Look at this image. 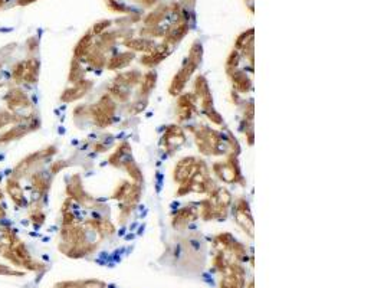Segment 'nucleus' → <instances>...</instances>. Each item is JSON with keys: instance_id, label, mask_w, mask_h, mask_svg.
<instances>
[{"instance_id": "obj_1", "label": "nucleus", "mask_w": 384, "mask_h": 288, "mask_svg": "<svg viewBox=\"0 0 384 288\" xmlns=\"http://www.w3.org/2000/svg\"><path fill=\"white\" fill-rule=\"evenodd\" d=\"M186 130H189L194 136V143L200 154L210 156V157H219L227 154V145L224 136L218 130H213L212 127L206 124H193L187 125Z\"/></svg>"}, {"instance_id": "obj_2", "label": "nucleus", "mask_w": 384, "mask_h": 288, "mask_svg": "<svg viewBox=\"0 0 384 288\" xmlns=\"http://www.w3.org/2000/svg\"><path fill=\"white\" fill-rule=\"evenodd\" d=\"M218 187L216 180L212 177V172L210 167L207 166V163L203 159H199L197 163V169L193 174L192 177H189L186 182L180 183L174 196L176 198H183L189 193H203V195H209L210 192H213Z\"/></svg>"}, {"instance_id": "obj_3", "label": "nucleus", "mask_w": 384, "mask_h": 288, "mask_svg": "<svg viewBox=\"0 0 384 288\" xmlns=\"http://www.w3.org/2000/svg\"><path fill=\"white\" fill-rule=\"evenodd\" d=\"M210 172H213L215 179H218V180L223 182V183L246 186V179L242 174L239 159L233 153H227L224 160L213 163Z\"/></svg>"}, {"instance_id": "obj_4", "label": "nucleus", "mask_w": 384, "mask_h": 288, "mask_svg": "<svg viewBox=\"0 0 384 288\" xmlns=\"http://www.w3.org/2000/svg\"><path fill=\"white\" fill-rule=\"evenodd\" d=\"M89 120L98 128H108L114 124L118 103L111 97L108 92L102 94L100 100L94 104H89Z\"/></svg>"}, {"instance_id": "obj_5", "label": "nucleus", "mask_w": 384, "mask_h": 288, "mask_svg": "<svg viewBox=\"0 0 384 288\" xmlns=\"http://www.w3.org/2000/svg\"><path fill=\"white\" fill-rule=\"evenodd\" d=\"M56 153H58L56 145H48V147H43V148L35 151V153H30L15 166V169L12 170V176L19 179V180H22L23 177H28L33 172L39 170V166L43 165L46 160L52 159Z\"/></svg>"}, {"instance_id": "obj_6", "label": "nucleus", "mask_w": 384, "mask_h": 288, "mask_svg": "<svg viewBox=\"0 0 384 288\" xmlns=\"http://www.w3.org/2000/svg\"><path fill=\"white\" fill-rule=\"evenodd\" d=\"M66 196L77 202L78 205H81L85 209H94L98 206V201L85 190L82 177L80 173L72 174L66 182Z\"/></svg>"}, {"instance_id": "obj_7", "label": "nucleus", "mask_w": 384, "mask_h": 288, "mask_svg": "<svg viewBox=\"0 0 384 288\" xmlns=\"http://www.w3.org/2000/svg\"><path fill=\"white\" fill-rule=\"evenodd\" d=\"M40 128V118L36 114L26 115V118L20 123H16L12 128L6 130L0 134V144H7L10 142L20 140L22 137L28 136L29 133H33Z\"/></svg>"}, {"instance_id": "obj_8", "label": "nucleus", "mask_w": 384, "mask_h": 288, "mask_svg": "<svg viewBox=\"0 0 384 288\" xmlns=\"http://www.w3.org/2000/svg\"><path fill=\"white\" fill-rule=\"evenodd\" d=\"M141 196H142V185L141 183H133L127 196L118 205V207H120L118 224L120 225H125L128 222V219L131 218L133 212L136 210V207L141 201Z\"/></svg>"}, {"instance_id": "obj_9", "label": "nucleus", "mask_w": 384, "mask_h": 288, "mask_svg": "<svg viewBox=\"0 0 384 288\" xmlns=\"http://www.w3.org/2000/svg\"><path fill=\"white\" fill-rule=\"evenodd\" d=\"M232 213H233V219L235 222L245 230V233H247L250 238L253 236V226H255V222H253V216H252V212H250V206H249V202L246 198H238L236 201L232 203Z\"/></svg>"}, {"instance_id": "obj_10", "label": "nucleus", "mask_w": 384, "mask_h": 288, "mask_svg": "<svg viewBox=\"0 0 384 288\" xmlns=\"http://www.w3.org/2000/svg\"><path fill=\"white\" fill-rule=\"evenodd\" d=\"M187 137L184 130L179 124H168L164 127V133L162 137V147L167 156H173L180 145L186 143Z\"/></svg>"}, {"instance_id": "obj_11", "label": "nucleus", "mask_w": 384, "mask_h": 288, "mask_svg": "<svg viewBox=\"0 0 384 288\" xmlns=\"http://www.w3.org/2000/svg\"><path fill=\"white\" fill-rule=\"evenodd\" d=\"M209 199L213 205V209H215V216H216V221H224L229 215V210L232 207V203H233V196L232 193L223 187V186H218L213 192H210L209 195Z\"/></svg>"}, {"instance_id": "obj_12", "label": "nucleus", "mask_w": 384, "mask_h": 288, "mask_svg": "<svg viewBox=\"0 0 384 288\" xmlns=\"http://www.w3.org/2000/svg\"><path fill=\"white\" fill-rule=\"evenodd\" d=\"M177 98L176 104V120L177 123H187L190 121L196 114H199V107H197V100L193 92L183 91Z\"/></svg>"}, {"instance_id": "obj_13", "label": "nucleus", "mask_w": 384, "mask_h": 288, "mask_svg": "<svg viewBox=\"0 0 384 288\" xmlns=\"http://www.w3.org/2000/svg\"><path fill=\"white\" fill-rule=\"evenodd\" d=\"M54 182V176L43 169H39L30 174V185H32V203L33 202H40L51 190Z\"/></svg>"}, {"instance_id": "obj_14", "label": "nucleus", "mask_w": 384, "mask_h": 288, "mask_svg": "<svg viewBox=\"0 0 384 288\" xmlns=\"http://www.w3.org/2000/svg\"><path fill=\"white\" fill-rule=\"evenodd\" d=\"M199 69V66L193 65L190 62H184L182 65V68L176 72V75L171 78V82H170V86H168V94L171 97H179L184 88L187 85V82L190 81V78L193 77V74Z\"/></svg>"}, {"instance_id": "obj_15", "label": "nucleus", "mask_w": 384, "mask_h": 288, "mask_svg": "<svg viewBox=\"0 0 384 288\" xmlns=\"http://www.w3.org/2000/svg\"><path fill=\"white\" fill-rule=\"evenodd\" d=\"M193 86H194L193 88V94H194V97L197 100V104H200L202 113L215 108V105H213V95H212V91H210V86H209L206 77L199 74L194 78Z\"/></svg>"}, {"instance_id": "obj_16", "label": "nucleus", "mask_w": 384, "mask_h": 288, "mask_svg": "<svg viewBox=\"0 0 384 288\" xmlns=\"http://www.w3.org/2000/svg\"><path fill=\"white\" fill-rule=\"evenodd\" d=\"M3 101L7 105V110L12 113H19L20 110H26V108H32V101L29 100L26 92L20 88V86H12L4 95H3Z\"/></svg>"}, {"instance_id": "obj_17", "label": "nucleus", "mask_w": 384, "mask_h": 288, "mask_svg": "<svg viewBox=\"0 0 384 288\" xmlns=\"http://www.w3.org/2000/svg\"><path fill=\"white\" fill-rule=\"evenodd\" d=\"M94 86V81L92 80H88V78H83L82 81L77 82V84H72L71 86L65 88L59 97V100L62 103H75V101H80L82 100L83 97H86L91 89Z\"/></svg>"}, {"instance_id": "obj_18", "label": "nucleus", "mask_w": 384, "mask_h": 288, "mask_svg": "<svg viewBox=\"0 0 384 288\" xmlns=\"http://www.w3.org/2000/svg\"><path fill=\"white\" fill-rule=\"evenodd\" d=\"M197 163H199V159L194 157V156H187V157H183L180 159L176 166H174V170H173V180L176 183H183L186 182L189 177H192L196 169H197Z\"/></svg>"}, {"instance_id": "obj_19", "label": "nucleus", "mask_w": 384, "mask_h": 288, "mask_svg": "<svg viewBox=\"0 0 384 288\" xmlns=\"http://www.w3.org/2000/svg\"><path fill=\"white\" fill-rule=\"evenodd\" d=\"M199 219V209L193 205H186L171 215V225L174 229H184L190 222Z\"/></svg>"}, {"instance_id": "obj_20", "label": "nucleus", "mask_w": 384, "mask_h": 288, "mask_svg": "<svg viewBox=\"0 0 384 288\" xmlns=\"http://www.w3.org/2000/svg\"><path fill=\"white\" fill-rule=\"evenodd\" d=\"M171 54V49L167 43H160V45H156V48L150 52V54H144L142 57L140 58V63L148 69H154L157 65H160L165 58Z\"/></svg>"}, {"instance_id": "obj_21", "label": "nucleus", "mask_w": 384, "mask_h": 288, "mask_svg": "<svg viewBox=\"0 0 384 288\" xmlns=\"http://www.w3.org/2000/svg\"><path fill=\"white\" fill-rule=\"evenodd\" d=\"M227 78L232 82V89L238 94H249L253 89V84H252V78L247 75L245 71L242 69H235L226 74Z\"/></svg>"}, {"instance_id": "obj_22", "label": "nucleus", "mask_w": 384, "mask_h": 288, "mask_svg": "<svg viewBox=\"0 0 384 288\" xmlns=\"http://www.w3.org/2000/svg\"><path fill=\"white\" fill-rule=\"evenodd\" d=\"M6 193L9 195V198L12 199V202L18 206V207H26L28 206V201H26V196H25V190L20 185V180L10 176L7 180H6V187H4Z\"/></svg>"}, {"instance_id": "obj_23", "label": "nucleus", "mask_w": 384, "mask_h": 288, "mask_svg": "<svg viewBox=\"0 0 384 288\" xmlns=\"http://www.w3.org/2000/svg\"><path fill=\"white\" fill-rule=\"evenodd\" d=\"M40 74V62L36 57H29L25 59V69L22 77V85H36Z\"/></svg>"}, {"instance_id": "obj_24", "label": "nucleus", "mask_w": 384, "mask_h": 288, "mask_svg": "<svg viewBox=\"0 0 384 288\" xmlns=\"http://www.w3.org/2000/svg\"><path fill=\"white\" fill-rule=\"evenodd\" d=\"M142 78V72L140 69H128V71H120L117 72V75L112 78V82L118 84L121 86H125L128 89L133 91V88L140 85V81Z\"/></svg>"}, {"instance_id": "obj_25", "label": "nucleus", "mask_w": 384, "mask_h": 288, "mask_svg": "<svg viewBox=\"0 0 384 288\" xmlns=\"http://www.w3.org/2000/svg\"><path fill=\"white\" fill-rule=\"evenodd\" d=\"M134 59H136V54L131 52V51L121 52V54H120V52H118V54H112V55L108 58V61H107L105 69L120 72V71L125 69L127 66H130Z\"/></svg>"}, {"instance_id": "obj_26", "label": "nucleus", "mask_w": 384, "mask_h": 288, "mask_svg": "<svg viewBox=\"0 0 384 288\" xmlns=\"http://www.w3.org/2000/svg\"><path fill=\"white\" fill-rule=\"evenodd\" d=\"M122 45L128 48L131 52H141V54H150L156 48V42L150 41L147 38H125L122 41Z\"/></svg>"}, {"instance_id": "obj_27", "label": "nucleus", "mask_w": 384, "mask_h": 288, "mask_svg": "<svg viewBox=\"0 0 384 288\" xmlns=\"http://www.w3.org/2000/svg\"><path fill=\"white\" fill-rule=\"evenodd\" d=\"M157 72L154 69H148L145 74H142V78L140 81L137 91V98H148L150 94L154 91V88L157 85Z\"/></svg>"}, {"instance_id": "obj_28", "label": "nucleus", "mask_w": 384, "mask_h": 288, "mask_svg": "<svg viewBox=\"0 0 384 288\" xmlns=\"http://www.w3.org/2000/svg\"><path fill=\"white\" fill-rule=\"evenodd\" d=\"M82 61L88 65V66H89V68H91V69L100 71V69L105 68L108 58H107V52H105V51H102L101 48H98V46L94 43L91 52H89L86 57L83 58Z\"/></svg>"}, {"instance_id": "obj_29", "label": "nucleus", "mask_w": 384, "mask_h": 288, "mask_svg": "<svg viewBox=\"0 0 384 288\" xmlns=\"http://www.w3.org/2000/svg\"><path fill=\"white\" fill-rule=\"evenodd\" d=\"M216 241L219 242L222 247H224L226 249L232 251L236 257H242V255H245V252H246L245 247H243L239 241H236L229 232L219 233V235L216 236Z\"/></svg>"}, {"instance_id": "obj_30", "label": "nucleus", "mask_w": 384, "mask_h": 288, "mask_svg": "<svg viewBox=\"0 0 384 288\" xmlns=\"http://www.w3.org/2000/svg\"><path fill=\"white\" fill-rule=\"evenodd\" d=\"M20 239L16 233V230L13 229L9 225H0V255L3 252H6L7 249H10L15 244H18Z\"/></svg>"}, {"instance_id": "obj_31", "label": "nucleus", "mask_w": 384, "mask_h": 288, "mask_svg": "<svg viewBox=\"0 0 384 288\" xmlns=\"http://www.w3.org/2000/svg\"><path fill=\"white\" fill-rule=\"evenodd\" d=\"M131 153H133V148H131V144L128 143V142H122V143H120L117 145L115 151H114L110 157H108V165H111L112 167L120 169L122 160H124L125 157L131 156Z\"/></svg>"}, {"instance_id": "obj_32", "label": "nucleus", "mask_w": 384, "mask_h": 288, "mask_svg": "<svg viewBox=\"0 0 384 288\" xmlns=\"http://www.w3.org/2000/svg\"><path fill=\"white\" fill-rule=\"evenodd\" d=\"M94 43H95V42H94V35H92L91 32L85 33L82 38L78 41V43L75 45V48H74V58L78 59V61H82L83 58L91 52Z\"/></svg>"}, {"instance_id": "obj_33", "label": "nucleus", "mask_w": 384, "mask_h": 288, "mask_svg": "<svg viewBox=\"0 0 384 288\" xmlns=\"http://www.w3.org/2000/svg\"><path fill=\"white\" fill-rule=\"evenodd\" d=\"M121 167L127 172V174L130 176V179L133 180V183H144V174L142 170L140 169L138 163L133 159V157H125L121 163Z\"/></svg>"}, {"instance_id": "obj_34", "label": "nucleus", "mask_w": 384, "mask_h": 288, "mask_svg": "<svg viewBox=\"0 0 384 288\" xmlns=\"http://www.w3.org/2000/svg\"><path fill=\"white\" fill-rule=\"evenodd\" d=\"M107 92L120 104H127L131 100V89H128L125 86L118 85V84H115L112 81H111L110 85L107 86Z\"/></svg>"}, {"instance_id": "obj_35", "label": "nucleus", "mask_w": 384, "mask_h": 288, "mask_svg": "<svg viewBox=\"0 0 384 288\" xmlns=\"http://www.w3.org/2000/svg\"><path fill=\"white\" fill-rule=\"evenodd\" d=\"M86 75V69L83 66L82 61H78L75 58H72L71 61V65H69V75H68V82L72 85V84H77L80 81H82Z\"/></svg>"}, {"instance_id": "obj_36", "label": "nucleus", "mask_w": 384, "mask_h": 288, "mask_svg": "<svg viewBox=\"0 0 384 288\" xmlns=\"http://www.w3.org/2000/svg\"><path fill=\"white\" fill-rule=\"evenodd\" d=\"M29 221L32 222L33 226H42L46 221V213L42 209V203L40 202H33L32 207L29 210Z\"/></svg>"}, {"instance_id": "obj_37", "label": "nucleus", "mask_w": 384, "mask_h": 288, "mask_svg": "<svg viewBox=\"0 0 384 288\" xmlns=\"http://www.w3.org/2000/svg\"><path fill=\"white\" fill-rule=\"evenodd\" d=\"M26 118V115L19 114V113H12L9 110H1L0 111V130L4 128L9 124H16L20 123Z\"/></svg>"}, {"instance_id": "obj_38", "label": "nucleus", "mask_w": 384, "mask_h": 288, "mask_svg": "<svg viewBox=\"0 0 384 288\" xmlns=\"http://www.w3.org/2000/svg\"><path fill=\"white\" fill-rule=\"evenodd\" d=\"M202 59H203V46L199 41L193 42V45L190 46V51H189V55H187V62H190L196 66H200L202 63Z\"/></svg>"}, {"instance_id": "obj_39", "label": "nucleus", "mask_w": 384, "mask_h": 288, "mask_svg": "<svg viewBox=\"0 0 384 288\" xmlns=\"http://www.w3.org/2000/svg\"><path fill=\"white\" fill-rule=\"evenodd\" d=\"M131 185H133L131 180H121V182L115 186V189H114V192H112V195H111V199H112V201H117L120 203V202L127 196Z\"/></svg>"}, {"instance_id": "obj_40", "label": "nucleus", "mask_w": 384, "mask_h": 288, "mask_svg": "<svg viewBox=\"0 0 384 288\" xmlns=\"http://www.w3.org/2000/svg\"><path fill=\"white\" fill-rule=\"evenodd\" d=\"M148 107V98H136L127 105V114L138 115L141 114L145 108Z\"/></svg>"}, {"instance_id": "obj_41", "label": "nucleus", "mask_w": 384, "mask_h": 288, "mask_svg": "<svg viewBox=\"0 0 384 288\" xmlns=\"http://www.w3.org/2000/svg\"><path fill=\"white\" fill-rule=\"evenodd\" d=\"M115 233V226L114 224L111 222L108 218H104V216H100L98 218V235L101 238L104 236H111Z\"/></svg>"}, {"instance_id": "obj_42", "label": "nucleus", "mask_w": 384, "mask_h": 288, "mask_svg": "<svg viewBox=\"0 0 384 288\" xmlns=\"http://www.w3.org/2000/svg\"><path fill=\"white\" fill-rule=\"evenodd\" d=\"M239 62H241V52L236 51V49H233V51L229 54V57L226 58V63H224V71H226V74L230 72V71L238 69V68H239Z\"/></svg>"}, {"instance_id": "obj_43", "label": "nucleus", "mask_w": 384, "mask_h": 288, "mask_svg": "<svg viewBox=\"0 0 384 288\" xmlns=\"http://www.w3.org/2000/svg\"><path fill=\"white\" fill-rule=\"evenodd\" d=\"M23 69H25V59L23 61H19L16 62L13 66H12V71H10V77L13 80V82L18 86L22 85V77H23Z\"/></svg>"}, {"instance_id": "obj_44", "label": "nucleus", "mask_w": 384, "mask_h": 288, "mask_svg": "<svg viewBox=\"0 0 384 288\" xmlns=\"http://www.w3.org/2000/svg\"><path fill=\"white\" fill-rule=\"evenodd\" d=\"M226 145H227V153H233L236 156L241 154V145L238 143V139L233 136L232 131H227V137H226Z\"/></svg>"}, {"instance_id": "obj_45", "label": "nucleus", "mask_w": 384, "mask_h": 288, "mask_svg": "<svg viewBox=\"0 0 384 288\" xmlns=\"http://www.w3.org/2000/svg\"><path fill=\"white\" fill-rule=\"evenodd\" d=\"M66 167H69V162L68 160H63V159H61V160H56V162H54L49 167H48V172L51 173L54 177H55L58 173H61L62 170H65Z\"/></svg>"}, {"instance_id": "obj_46", "label": "nucleus", "mask_w": 384, "mask_h": 288, "mask_svg": "<svg viewBox=\"0 0 384 288\" xmlns=\"http://www.w3.org/2000/svg\"><path fill=\"white\" fill-rule=\"evenodd\" d=\"M203 114L206 115V118L212 123V124H216V125H223V123H224V120H223V117H222V114H220L219 111H216L215 108H212V110H207V111H204Z\"/></svg>"}, {"instance_id": "obj_47", "label": "nucleus", "mask_w": 384, "mask_h": 288, "mask_svg": "<svg viewBox=\"0 0 384 288\" xmlns=\"http://www.w3.org/2000/svg\"><path fill=\"white\" fill-rule=\"evenodd\" d=\"M89 105H86V104H81V105H78V107H75V110H74V113H72V115H74V118L77 120V121H83V120H86V118H89V108H88Z\"/></svg>"}, {"instance_id": "obj_48", "label": "nucleus", "mask_w": 384, "mask_h": 288, "mask_svg": "<svg viewBox=\"0 0 384 288\" xmlns=\"http://www.w3.org/2000/svg\"><path fill=\"white\" fill-rule=\"evenodd\" d=\"M250 39H253V30H249V32H245V33H242L239 38H238V41H236V51H241V48L246 43V42H249Z\"/></svg>"}, {"instance_id": "obj_49", "label": "nucleus", "mask_w": 384, "mask_h": 288, "mask_svg": "<svg viewBox=\"0 0 384 288\" xmlns=\"http://www.w3.org/2000/svg\"><path fill=\"white\" fill-rule=\"evenodd\" d=\"M111 22H108V21H102V22H98L94 28H92V35H101L105 29L110 28Z\"/></svg>"}, {"instance_id": "obj_50", "label": "nucleus", "mask_w": 384, "mask_h": 288, "mask_svg": "<svg viewBox=\"0 0 384 288\" xmlns=\"http://www.w3.org/2000/svg\"><path fill=\"white\" fill-rule=\"evenodd\" d=\"M110 147H111V144L102 143V142H97V143L92 145L94 151H97V153H105V151H108V148H110Z\"/></svg>"}, {"instance_id": "obj_51", "label": "nucleus", "mask_w": 384, "mask_h": 288, "mask_svg": "<svg viewBox=\"0 0 384 288\" xmlns=\"http://www.w3.org/2000/svg\"><path fill=\"white\" fill-rule=\"evenodd\" d=\"M230 97H232V101H233V104H235L236 107H241V104L243 103V100H241V98H239V94H238V92H235V91L232 89V92H230Z\"/></svg>"}, {"instance_id": "obj_52", "label": "nucleus", "mask_w": 384, "mask_h": 288, "mask_svg": "<svg viewBox=\"0 0 384 288\" xmlns=\"http://www.w3.org/2000/svg\"><path fill=\"white\" fill-rule=\"evenodd\" d=\"M0 274H15L10 268H6L3 265H0Z\"/></svg>"}, {"instance_id": "obj_53", "label": "nucleus", "mask_w": 384, "mask_h": 288, "mask_svg": "<svg viewBox=\"0 0 384 288\" xmlns=\"http://www.w3.org/2000/svg\"><path fill=\"white\" fill-rule=\"evenodd\" d=\"M32 1H35V0H18V4H20V6H26V4L32 3Z\"/></svg>"}, {"instance_id": "obj_54", "label": "nucleus", "mask_w": 384, "mask_h": 288, "mask_svg": "<svg viewBox=\"0 0 384 288\" xmlns=\"http://www.w3.org/2000/svg\"><path fill=\"white\" fill-rule=\"evenodd\" d=\"M3 202V192H1V189H0V203Z\"/></svg>"}, {"instance_id": "obj_55", "label": "nucleus", "mask_w": 384, "mask_h": 288, "mask_svg": "<svg viewBox=\"0 0 384 288\" xmlns=\"http://www.w3.org/2000/svg\"><path fill=\"white\" fill-rule=\"evenodd\" d=\"M1 4H3V0H0V6H1Z\"/></svg>"}, {"instance_id": "obj_56", "label": "nucleus", "mask_w": 384, "mask_h": 288, "mask_svg": "<svg viewBox=\"0 0 384 288\" xmlns=\"http://www.w3.org/2000/svg\"><path fill=\"white\" fill-rule=\"evenodd\" d=\"M0 71H1V63H0Z\"/></svg>"}]
</instances>
